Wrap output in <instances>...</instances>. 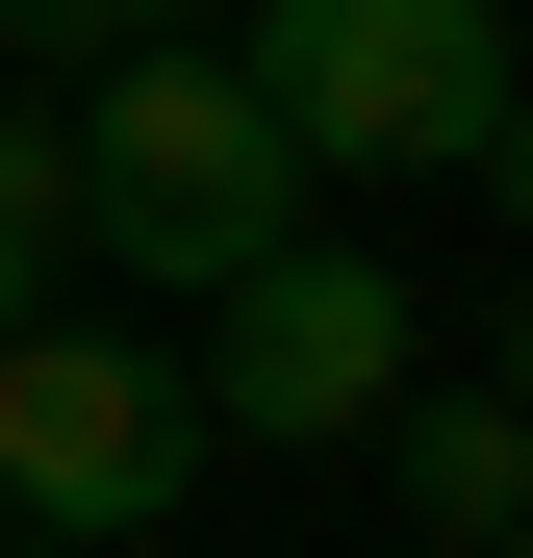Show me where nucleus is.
<instances>
[{
    "mask_svg": "<svg viewBox=\"0 0 533 558\" xmlns=\"http://www.w3.org/2000/svg\"><path fill=\"white\" fill-rule=\"evenodd\" d=\"M204 381L128 330H0V533H178Z\"/></svg>",
    "mask_w": 533,
    "mask_h": 558,
    "instance_id": "20e7f679",
    "label": "nucleus"
},
{
    "mask_svg": "<svg viewBox=\"0 0 533 558\" xmlns=\"http://www.w3.org/2000/svg\"><path fill=\"white\" fill-rule=\"evenodd\" d=\"M178 381H204V432H254V457L381 432V407H407V254H305V229H280V254H229Z\"/></svg>",
    "mask_w": 533,
    "mask_h": 558,
    "instance_id": "7ed1b4c3",
    "label": "nucleus"
},
{
    "mask_svg": "<svg viewBox=\"0 0 533 558\" xmlns=\"http://www.w3.org/2000/svg\"><path fill=\"white\" fill-rule=\"evenodd\" d=\"M381 457H407V533L508 558V508H533V407H508V381H407V407H381Z\"/></svg>",
    "mask_w": 533,
    "mask_h": 558,
    "instance_id": "39448f33",
    "label": "nucleus"
},
{
    "mask_svg": "<svg viewBox=\"0 0 533 558\" xmlns=\"http://www.w3.org/2000/svg\"><path fill=\"white\" fill-rule=\"evenodd\" d=\"M76 254H128V279H178L204 305L229 254H280L305 229V153H280V102H254L229 51H178V26H128L102 76H76Z\"/></svg>",
    "mask_w": 533,
    "mask_h": 558,
    "instance_id": "f257e3e1",
    "label": "nucleus"
},
{
    "mask_svg": "<svg viewBox=\"0 0 533 558\" xmlns=\"http://www.w3.org/2000/svg\"><path fill=\"white\" fill-rule=\"evenodd\" d=\"M153 26H204V0H153Z\"/></svg>",
    "mask_w": 533,
    "mask_h": 558,
    "instance_id": "6e6552de",
    "label": "nucleus"
},
{
    "mask_svg": "<svg viewBox=\"0 0 533 558\" xmlns=\"http://www.w3.org/2000/svg\"><path fill=\"white\" fill-rule=\"evenodd\" d=\"M229 76L280 102L305 178H508L533 153V76H508V0H229Z\"/></svg>",
    "mask_w": 533,
    "mask_h": 558,
    "instance_id": "f03ea898",
    "label": "nucleus"
},
{
    "mask_svg": "<svg viewBox=\"0 0 533 558\" xmlns=\"http://www.w3.org/2000/svg\"><path fill=\"white\" fill-rule=\"evenodd\" d=\"M0 26H26V51H76V76H102V51L153 26V0H0Z\"/></svg>",
    "mask_w": 533,
    "mask_h": 558,
    "instance_id": "0eeeda50",
    "label": "nucleus"
},
{
    "mask_svg": "<svg viewBox=\"0 0 533 558\" xmlns=\"http://www.w3.org/2000/svg\"><path fill=\"white\" fill-rule=\"evenodd\" d=\"M51 279H76V153L0 102V330H51Z\"/></svg>",
    "mask_w": 533,
    "mask_h": 558,
    "instance_id": "423d86ee",
    "label": "nucleus"
}]
</instances>
